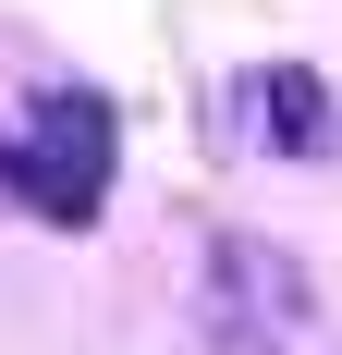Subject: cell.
<instances>
[{
    "instance_id": "obj_1",
    "label": "cell",
    "mask_w": 342,
    "mask_h": 355,
    "mask_svg": "<svg viewBox=\"0 0 342 355\" xmlns=\"http://www.w3.org/2000/svg\"><path fill=\"white\" fill-rule=\"evenodd\" d=\"M0 184L25 209H49V220H98V196H110V98L49 86L37 135H0Z\"/></svg>"
},
{
    "instance_id": "obj_2",
    "label": "cell",
    "mask_w": 342,
    "mask_h": 355,
    "mask_svg": "<svg viewBox=\"0 0 342 355\" xmlns=\"http://www.w3.org/2000/svg\"><path fill=\"white\" fill-rule=\"evenodd\" d=\"M257 123H269L281 159H318V147H330V86H318L306 62H269L257 73Z\"/></svg>"
}]
</instances>
